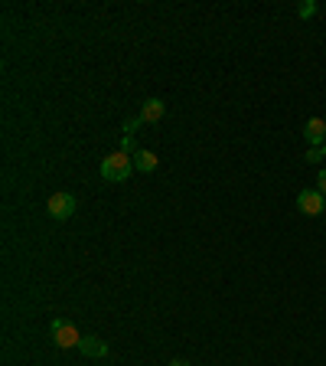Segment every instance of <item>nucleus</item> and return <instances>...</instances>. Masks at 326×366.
I'll use <instances>...</instances> for the list:
<instances>
[{"instance_id": "nucleus-1", "label": "nucleus", "mask_w": 326, "mask_h": 366, "mask_svg": "<svg viewBox=\"0 0 326 366\" xmlns=\"http://www.w3.org/2000/svg\"><path fill=\"white\" fill-rule=\"evenodd\" d=\"M130 170H134V160H130V154H124V150L108 154V157L102 160V177L111 180V183H124V180L130 177Z\"/></svg>"}, {"instance_id": "nucleus-2", "label": "nucleus", "mask_w": 326, "mask_h": 366, "mask_svg": "<svg viewBox=\"0 0 326 366\" xmlns=\"http://www.w3.org/2000/svg\"><path fill=\"white\" fill-rule=\"evenodd\" d=\"M53 340H56V347L72 350V347H79V344H82V334L75 330V324L56 318V320H53Z\"/></svg>"}, {"instance_id": "nucleus-3", "label": "nucleus", "mask_w": 326, "mask_h": 366, "mask_svg": "<svg viewBox=\"0 0 326 366\" xmlns=\"http://www.w3.org/2000/svg\"><path fill=\"white\" fill-rule=\"evenodd\" d=\"M75 207H79V203H75L72 193H53L46 203V213L53 219H69L75 213Z\"/></svg>"}, {"instance_id": "nucleus-4", "label": "nucleus", "mask_w": 326, "mask_h": 366, "mask_svg": "<svg viewBox=\"0 0 326 366\" xmlns=\"http://www.w3.org/2000/svg\"><path fill=\"white\" fill-rule=\"evenodd\" d=\"M297 209L304 213V216H320V213L326 209V197L320 193V190H300Z\"/></svg>"}, {"instance_id": "nucleus-5", "label": "nucleus", "mask_w": 326, "mask_h": 366, "mask_svg": "<svg viewBox=\"0 0 326 366\" xmlns=\"http://www.w3.org/2000/svg\"><path fill=\"white\" fill-rule=\"evenodd\" d=\"M304 138H307V144L323 150V144H326V122L323 118H310V122L304 124Z\"/></svg>"}, {"instance_id": "nucleus-6", "label": "nucleus", "mask_w": 326, "mask_h": 366, "mask_svg": "<svg viewBox=\"0 0 326 366\" xmlns=\"http://www.w3.org/2000/svg\"><path fill=\"white\" fill-rule=\"evenodd\" d=\"M79 353H82V357H92V360L108 357V344H104V340H98V337H82V344H79Z\"/></svg>"}, {"instance_id": "nucleus-7", "label": "nucleus", "mask_w": 326, "mask_h": 366, "mask_svg": "<svg viewBox=\"0 0 326 366\" xmlns=\"http://www.w3.org/2000/svg\"><path fill=\"white\" fill-rule=\"evenodd\" d=\"M163 112H167V105L160 102V98H147L144 102V108H140V118H144V124H154V122H160L163 118Z\"/></svg>"}, {"instance_id": "nucleus-8", "label": "nucleus", "mask_w": 326, "mask_h": 366, "mask_svg": "<svg viewBox=\"0 0 326 366\" xmlns=\"http://www.w3.org/2000/svg\"><path fill=\"white\" fill-rule=\"evenodd\" d=\"M134 170H140V174H150V170H157V154L154 150H137L134 154Z\"/></svg>"}, {"instance_id": "nucleus-9", "label": "nucleus", "mask_w": 326, "mask_h": 366, "mask_svg": "<svg viewBox=\"0 0 326 366\" xmlns=\"http://www.w3.org/2000/svg\"><path fill=\"white\" fill-rule=\"evenodd\" d=\"M297 13H300L304 20H310L313 13H317V4H313V0H307V4H300V7H297Z\"/></svg>"}, {"instance_id": "nucleus-10", "label": "nucleus", "mask_w": 326, "mask_h": 366, "mask_svg": "<svg viewBox=\"0 0 326 366\" xmlns=\"http://www.w3.org/2000/svg\"><path fill=\"white\" fill-rule=\"evenodd\" d=\"M140 124H144V118H140V115H137V118H130V122L124 124V138H134V131H137Z\"/></svg>"}, {"instance_id": "nucleus-11", "label": "nucleus", "mask_w": 326, "mask_h": 366, "mask_svg": "<svg viewBox=\"0 0 326 366\" xmlns=\"http://www.w3.org/2000/svg\"><path fill=\"white\" fill-rule=\"evenodd\" d=\"M320 160H323V150L310 148V150H307V164H320Z\"/></svg>"}, {"instance_id": "nucleus-12", "label": "nucleus", "mask_w": 326, "mask_h": 366, "mask_svg": "<svg viewBox=\"0 0 326 366\" xmlns=\"http://www.w3.org/2000/svg\"><path fill=\"white\" fill-rule=\"evenodd\" d=\"M317 183H320V193L326 197V170H320V177H317Z\"/></svg>"}, {"instance_id": "nucleus-13", "label": "nucleus", "mask_w": 326, "mask_h": 366, "mask_svg": "<svg viewBox=\"0 0 326 366\" xmlns=\"http://www.w3.org/2000/svg\"><path fill=\"white\" fill-rule=\"evenodd\" d=\"M170 366H189V363H186V360H173V363H170Z\"/></svg>"}, {"instance_id": "nucleus-14", "label": "nucleus", "mask_w": 326, "mask_h": 366, "mask_svg": "<svg viewBox=\"0 0 326 366\" xmlns=\"http://www.w3.org/2000/svg\"><path fill=\"white\" fill-rule=\"evenodd\" d=\"M323 157H326V144H323Z\"/></svg>"}]
</instances>
